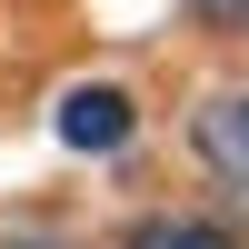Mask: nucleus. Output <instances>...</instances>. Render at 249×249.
<instances>
[{
    "instance_id": "f257e3e1",
    "label": "nucleus",
    "mask_w": 249,
    "mask_h": 249,
    "mask_svg": "<svg viewBox=\"0 0 249 249\" xmlns=\"http://www.w3.org/2000/svg\"><path fill=\"white\" fill-rule=\"evenodd\" d=\"M50 130H60V150H120V140L140 130V100L120 90V80H80Z\"/></svg>"
},
{
    "instance_id": "f03ea898",
    "label": "nucleus",
    "mask_w": 249,
    "mask_h": 249,
    "mask_svg": "<svg viewBox=\"0 0 249 249\" xmlns=\"http://www.w3.org/2000/svg\"><path fill=\"white\" fill-rule=\"evenodd\" d=\"M199 160H210V179H219V210H239V190H249V100L239 90L199 100Z\"/></svg>"
},
{
    "instance_id": "7ed1b4c3",
    "label": "nucleus",
    "mask_w": 249,
    "mask_h": 249,
    "mask_svg": "<svg viewBox=\"0 0 249 249\" xmlns=\"http://www.w3.org/2000/svg\"><path fill=\"white\" fill-rule=\"evenodd\" d=\"M120 249H239V239H230V219H140Z\"/></svg>"
},
{
    "instance_id": "20e7f679",
    "label": "nucleus",
    "mask_w": 249,
    "mask_h": 249,
    "mask_svg": "<svg viewBox=\"0 0 249 249\" xmlns=\"http://www.w3.org/2000/svg\"><path fill=\"white\" fill-rule=\"evenodd\" d=\"M190 10H199V30H219V40L249 30V0H190Z\"/></svg>"
}]
</instances>
